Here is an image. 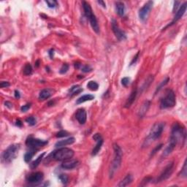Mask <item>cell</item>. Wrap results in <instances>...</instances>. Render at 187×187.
<instances>
[{"mask_svg":"<svg viewBox=\"0 0 187 187\" xmlns=\"http://www.w3.org/2000/svg\"><path fill=\"white\" fill-rule=\"evenodd\" d=\"M58 178H59V180L61 181V183L63 184H67L68 183L69 178L66 174H60L58 175Z\"/></svg>","mask_w":187,"mask_h":187,"instance_id":"cell-33","label":"cell"},{"mask_svg":"<svg viewBox=\"0 0 187 187\" xmlns=\"http://www.w3.org/2000/svg\"><path fill=\"white\" fill-rule=\"evenodd\" d=\"M175 94L174 91L171 89H167L165 92L164 97L161 99L160 108L161 109H167V108H172L175 105Z\"/></svg>","mask_w":187,"mask_h":187,"instance_id":"cell-7","label":"cell"},{"mask_svg":"<svg viewBox=\"0 0 187 187\" xmlns=\"http://www.w3.org/2000/svg\"><path fill=\"white\" fill-rule=\"evenodd\" d=\"M75 118L80 124H84L87 119V114L83 108H80L76 111Z\"/></svg>","mask_w":187,"mask_h":187,"instance_id":"cell-16","label":"cell"},{"mask_svg":"<svg viewBox=\"0 0 187 187\" xmlns=\"http://www.w3.org/2000/svg\"><path fill=\"white\" fill-rule=\"evenodd\" d=\"M51 95H52L51 90H50V89H43V90H42L39 92V99L40 100H45V99L51 97Z\"/></svg>","mask_w":187,"mask_h":187,"instance_id":"cell-22","label":"cell"},{"mask_svg":"<svg viewBox=\"0 0 187 187\" xmlns=\"http://www.w3.org/2000/svg\"><path fill=\"white\" fill-rule=\"evenodd\" d=\"M4 105H5V106L6 107H7V108H13V104L11 103V102H5V103H4Z\"/></svg>","mask_w":187,"mask_h":187,"instance_id":"cell-46","label":"cell"},{"mask_svg":"<svg viewBox=\"0 0 187 187\" xmlns=\"http://www.w3.org/2000/svg\"><path fill=\"white\" fill-rule=\"evenodd\" d=\"M93 139L96 142V144L95 146V147L93 148V150H92L91 155L92 156H96L99 153V150H100L102 144H103L104 140L102 135L100 134H99V133H96L95 134H94Z\"/></svg>","mask_w":187,"mask_h":187,"instance_id":"cell-13","label":"cell"},{"mask_svg":"<svg viewBox=\"0 0 187 187\" xmlns=\"http://www.w3.org/2000/svg\"><path fill=\"white\" fill-rule=\"evenodd\" d=\"M69 132H67V131H64V130H61V131H59L58 132L56 133V137H67L69 135Z\"/></svg>","mask_w":187,"mask_h":187,"instance_id":"cell-35","label":"cell"},{"mask_svg":"<svg viewBox=\"0 0 187 187\" xmlns=\"http://www.w3.org/2000/svg\"><path fill=\"white\" fill-rule=\"evenodd\" d=\"M83 91V89L80 88V86L79 85H75V86H73L71 89H70L69 92H70V96H74L75 95L81 93Z\"/></svg>","mask_w":187,"mask_h":187,"instance_id":"cell-25","label":"cell"},{"mask_svg":"<svg viewBox=\"0 0 187 187\" xmlns=\"http://www.w3.org/2000/svg\"><path fill=\"white\" fill-rule=\"evenodd\" d=\"M97 2H98V4H101V5H102L103 7H105V8L106 7V4H105V3L103 1H98Z\"/></svg>","mask_w":187,"mask_h":187,"instance_id":"cell-49","label":"cell"},{"mask_svg":"<svg viewBox=\"0 0 187 187\" xmlns=\"http://www.w3.org/2000/svg\"><path fill=\"white\" fill-rule=\"evenodd\" d=\"M186 10V2H184L182 5L180 6L179 9H178L176 11V13H175V16H174V18L173 20H172V23H171L170 24L168 25L167 26H171V25L174 24V23H176L179 19H181V18H182V16L184 15V13H185Z\"/></svg>","mask_w":187,"mask_h":187,"instance_id":"cell-14","label":"cell"},{"mask_svg":"<svg viewBox=\"0 0 187 187\" xmlns=\"http://www.w3.org/2000/svg\"><path fill=\"white\" fill-rule=\"evenodd\" d=\"M69 70V65L67 64H64L62 65V67H61L59 70L60 74H65L67 71Z\"/></svg>","mask_w":187,"mask_h":187,"instance_id":"cell-36","label":"cell"},{"mask_svg":"<svg viewBox=\"0 0 187 187\" xmlns=\"http://www.w3.org/2000/svg\"><path fill=\"white\" fill-rule=\"evenodd\" d=\"M137 89H135V90H133L132 91H131V93L130 94V95H129V96L128 97V99H127V102H126L125 108H129L131 107V105H132L133 102L135 101L136 97H137Z\"/></svg>","mask_w":187,"mask_h":187,"instance_id":"cell-18","label":"cell"},{"mask_svg":"<svg viewBox=\"0 0 187 187\" xmlns=\"http://www.w3.org/2000/svg\"><path fill=\"white\" fill-rule=\"evenodd\" d=\"M38 149H35V148H30V150L29 151L26 152L24 155V161L27 163H29L31 160L33 158L34 155L37 153Z\"/></svg>","mask_w":187,"mask_h":187,"instance_id":"cell-23","label":"cell"},{"mask_svg":"<svg viewBox=\"0 0 187 187\" xmlns=\"http://www.w3.org/2000/svg\"><path fill=\"white\" fill-rule=\"evenodd\" d=\"M10 86V83L7 81H1V83H0V87H1V89H3V88H7Z\"/></svg>","mask_w":187,"mask_h":187,"instance_id":"cell-43","label":"cell"},{"mask_svg":"<svg viewBox=\"0 0 187 187\" xmlns=\"http://www.w3.org/2000/svg\"><path fill=\"white\" fill-rule=\"evenodd\" d=\"M26 122L28 123V124L30 126H34L36 124L37 121H36V118L33 116H30V117H28L26 119Z\"/></svg>","mask_w":187,"mask_h":187,"instance_id":"cell-34","label":"cell"},{"mask_svg":"<svg viewBox=\"0 0 187 187\" xmlns=\"http://www.w3.org/2000/svg\"><path fill=\"white\" fill-rule=\"evenodd\" d=\"M80 67H81V64H79V63H77V64H75V67L76 69H79Z\"/></svg>","mask_w":187,"mask_h":187,"instance_id":"cell-50","label":"cell"},{"mask_svg":"<svg viewBox=\"0 0 187 187\" xmlns=\"http://www.w3.org/2000/svg\"><path fill=\"white\" fill-rule=\"evenodd\" d=\"M44 178V174L42 172H36L30 174L26 178L28 182L32 184H37L42 182Z\"/></svg>","mask_w":187,"mask_h":187,"instance_id":"cell-12","label":"cell"},{"mask_svg":"<svg viewBox=\"0 0 187 187\" xmlns=\"http://www.w3.org/2000/svg\"><path fill=\"white\" fill-rule=\"evenodd\" d=\"M30 108H31V104L28 103L26 104V105H23V106L20 108V110H21L22 112H26V111H27Z\"/></svg>","mask_w":187,"mask_h":187,"instance_id":"cell-41","label":"cell"},{"mask_svg":"<svg viewBox=\"0 0 187 187\" xmlns=\"http://www.w3.org/2000/svg\"><path fill=\"white\" fill-rule=\"evenodd\" d=\"M39 61H37L36 62V67H39Z\"/></svg>","mask_w":187,"mask_h":187,"instance_id":"cell-51","label":"cell"},{"mask_svg":"<svg viewBox=\"0 0 187 187\" xmlns=\"http://www.w3.org/2000/svg\"><path fill=\"white\" fill-rule=\"evenodd\" d=\"M23 74L25 75H30L32 73V67L29 63L25 64L24 67H23Z\"/></svg>","mask_w":187,"mask_h":187,"instance_id":"cell-28","label":"cell"},{"mask_svg":"<svg viewBox=\"0 0 187 187\" xmlns=\"http://www.w3.org/2000/svg\"><path fill=\"white\" fill-rule=\"evenodd\" d=\"M111 26H112V32H113L114 34L116 37L117 39L119 41H124L127 39V34H126L125 32L123 31L121 28L118 26V23L115 19H112V22H111Z\"/></svg>","mask_w":187,"mask_h":187,"instance_id":"cell-10","label":"cell"},{"mask_svg":"<svg viewBox=\"0 0 187 187\" xmlns=\"http://www.w3.org/2000/svg\"><path fill=\"white\" fill-rule=\"evenodd\" d=\"M79 165V162L77 159H70L67 160L63 161L61 164V167L66 169H72L75 168Z\"/></svg>","mask_w":187,"mask_h":187,"instance_id":"cell-15","label":"cell"},{"mask_svg":"<svg viewBox=\"0 0 187 187\" xmlns=\"http://www.w3.org/2000/svg\"><path fill=\"white\" fill-rule=\"evenodd\" d=\"M75 154L74 150L69 148L61 147L51 153L53 159L56 161H65L72 159Z\"/></svg>","mask_w":187,"mask_h":187,"instance_id":"cell-6","label":"cell"},{"mask_svg":"<svg viewBox=\"0 0 187 187\" xmlns=\"http://www.w3.org/2000/svg\"><path fill=\"white\" fill-rule=\"evenodd\" d=\"M16 126H18V127H22V122H21V121H20V120H19V119H18L17 121H16Z\"/></svg>","mask_w":187,"mask_h":187,"instance_id":"cell-47","label":"cell"},{"mask_svg":"<svg viewBox=\"0 0 187 187\" xmlns=\"http://www.w3.org/2000/svg\"><path fill=\"white\" fill-rule=\"evenodd\" d=\"M75 138L73 137H70L67 139H64V140H61L58 141L55 144V146L56 148L64 147V146H68V145L72 144V143H75Z\"/></svg>","mask_w":187,"mask_h":187,"instance_id":"cell-17","label":"cell"},{"mask_svg":"<svg viewBox=\"0 0 187 187\" xmlns=\"http://www.w3.org/2000/svg\"><path fill=\"white\" fill-rule=\"evenodd\" d=\"M165 126V124L164 122H159L153 124V126L151 127L150 131H149L148 134L146 137L144 143H143V147H146L150 143L159 138L162 134V131H163Z\"/></svg>","mask_w":187,"mask_h":187,"instance_id":"cell-3","label":"cell"},{"mask_svg":"<svg viewBox=\"0 0 187 187\" xmlns=\"http://www.w3.org/2000/svg\"><path fill=\"white\" fill-rule=\"evenodd\" d=\"M132 180H133L132 175L129 174V175H127L124 179L121 180V181H120L119 183L118 184V186L124 187V186H129L131 182H132Z\"/></svg>","mask_w":187,"mask_h":187,"instance_id":"cell-21","label":"cell"},{"mask_svg":"<svg viewBox=\"0 0 187 187\" xmlns=\"http://www.w3.org/2000/svg\"><path fill=\"white\" fill-rule=\"evenodd\" d=\"M15 97L16 99H19V98L20 97V92H19V91H18V90L15 91Z\"/></svg>","mask_w":187,"mask_h":187,"instance_id":"cell-45","label":"cell"},{"mask_svg":"<svg viewBox=\"0 0 187 187\" xmlns=\"http://www.w3.org/2000/svg\"><path fill=\"white\" fill-rule=\"evenodd\" d=\"M150 102L149 100H146L143 102V104L142 105V106L140 107V110L138 112V115L140 117H143L145 115V114L147 112L148 110L149 107H150Z\"/></svg>","mask_w":187,"mask_h":187,"instance_id":"cell-19","label":"cell"},{"mask_svg":"<svg viewBox=\"0 0 187 187\" xmlns=\"http://www.w3.org/2000/svg\"><path fill=\"white\" fill-rule=\"evenodd\" d=\"M169 77H166V78H165V80H164L163 81H162V83H161L160 84H159V86H157V88H156V91H155V94H156L157 92H159V91H160L161 89H162V88H163L164 86H165V85L167 84L168 82H169Z\"/></svg>","mask_w":187,"mask_h":187,"instance_id":"cell-31","label":"cell"},{"mask_svg":"<svg viewBox=\"0 0 187 187\" xmlns=\"http://www.w3.org/2000/svg\"><path fill=\"white\" fill-rule=\"evenodd\" d=\"M45 153H42V154L39 155V156H38L37 158V159H35L34 162H32V163L30 164V167L31 169H35L36 167H37L38 166H39V165L40 164L41 161L42 160V159H43L44 156H45Z\"/></svg>","mask_w":187,"mask_h":187,"instance_id":"cell-26","label":"cell"},{"mask_svg":"<svg viewBox=\"0 0 187 187\" xmlns=\"http://www.w3.org/2000/svg\"><path fill=\"white\" fill-rule=\"evenodd\" d=\"M180 4H181V2H180V1H175V2H174L173 13H176L177 10H178V9H179Z\"/></svg>","mask_w":187,"mask_h":187,"instance_id":"cell-42","label":"cell"},{"mask_svg":"<svg viewBox=\"0 0 187 187\" xmlns=\"http://www.w3.org/2000/svg\"><path fill=\"white\" fill-rule=\"evenodd\" d=\"M153 75H149L148 77L147 78H146V81L144 82V83L143 84V86H141V92L143 91H144L145 89H147V88L149 86H150V83H151L152 82H153Z\"/></svg>","mask_w":187,"mask_h":187,"instance_id":"cell-27","label":"cell"},{"mask_svg":"<svg viewBox=\"0 0 187 187\" xmlns=\"http://www.w3.org/2000/svg\"><path fill=\"white\" fill-rule=\"evenodd\" d=\"M186 138V132L184 127L178 123H175L171 130L169 144L164 150L162 156L165 157L170 154L178 144H181V146H183Z\"/></svg>","mask_w":187,"mask_h":187,"instance_id":"cell-1","label":"cell"},{"mask_svg":"<svg viewBox=\"0 0 187 187\" xmlns=\"http://www.w3.org/2000/svg\"><path fill=\"white\" fill-rule=\"evenodd\" d=\"M130 83V78L129 77H124V78H122V80H121V84L123 85L124 86H127Z\"/></svg>","mask_w":187,"mask_h":187,"instance_id":"cell-37","label":"cell"},{"mask_svg":"<svg viewBox=\"0 0 187 187\" xmlns=\"http://www.w3.org/2000/svg\"><path fill=\"white\" fill-rule=\"evenodd\" d=\"M20 144H15L11 145L9 146L2 153L1 156V160L4 163L9 164L13 162L18 154V151L20 150Z\"/></svg>","mask_w":187,"mask_h":187,"instance_id":"cell-4","label":"cell"},{"mask_svg":"<svg viewBox=\"0 0 187 187\" xmlns=\"http://www.w3.org/2000/svg\"><path fill=\"white\" fill-rule=\"evenodd\" d=\"M152 178H150V177H146V178H145L142 181V183H141V186H146V184L148 183L150 181H152Z\"/></svg>","mask_w":187,"mask_h":187,"instance_id":"cell-39","label":"cell"},{"mask_svg":"<svg viewBox=\"0 0 187 187\" xmlns=\"http://www.w3.org/2000/svg\"><path fill=\"white\" fill-rule=\"evenodd\" d=\"M45 3L48 4V7L50 8H55L58 6V2L55 0H46Z\"/></svg>","mask_w":187,"mask_h":187,"instance_id":"cell-32","label":"cell"},{"mask_svg":"<svg viewBox=\"0 0 187 187\" xmlns=\"http://www.w3.org/2000/svg\"><path fill=\"white\" fill-rule=\"evenodd\" d=\"M91 70L92 69L89 65H85L81 67V71L83 72H89L91 71Z\"/></svg>","mask_w":187,"mask_h":187,"instance_id":"cell-40","label":"cell"},{"mask_svg":"<svg viewBox=\"0 0 187 187\" xmlns=\"http://www.w3.org/2000/svg\"><path fill=\"white\" fill-rule=\"evenodd\" d=\"M173 167H174V162H170V163L168 164L166 166V167L164 169V170L162 171V173L160 174V175L159 176V178L156 180V183H160L162 181H165L167 178H169V177L172 175V172H173Z\"/></svg>","mask_w":187,"mask_h":187,"instance_id":"cell-11","label":"cell"},{"mask_svg":"<svg viewBox=\"0 0 187 187\" xmlns=\"http://www.w3.org/2000/svg\"><path fill=\"white\" fill-rule=\"evenodd\" d=\"M138 56H139V52L137 53V55H136L134 57V58H133V60H132V61H131V64H130V65H132V64H134V63L136 62V61H137V58H138Z\"/></svg>","mask_w":187,"mask_h":187,"instance_id":"cell-44","label":"cell"},{"mask_svg":"<svg viewBox=\"0 0 187 187\" xmlns=\"http://www.w3.org/2000/svg\"><path fill=\"white\" fill-rule=\"evenodd\" d=\"M179 176L181 177V178H186L187 177V169H186V159L185 160L183 164V166L182 169L180 172L179 173Z\"/></svg>","mask_w":187,"mask_h":187,"instance_id":"cell-30","label":"cell"},{"mask_svg":"<svg viewBox=\"0 0 187 187\" xmlns=\"http://www.w3.org/2000/svg\"><path fill=\"white\" fill-rule=\"evenodd\" d=\"M48 143V140H40V139L34 138V137H29L26 139V145L30 148L38 149L40 147H43Z\"/></svg>","mask_w":187,"mask_h":187,"instance_id":"cell-8","label":"cell"},{"mask_svg":"<svg viewBox=\"0 0 187 187\" xmlns=\"http://www.w3.org/2000/svg\"><path fill=\"white\" fill-rule=\"evenodd\" d=\"M162 146H163V145H162V144H160V145H159V146H156V148H154V149H153V150H152V151H151V153H150V156H153V155H154V154H155V153H156V152H158V151H159V150H160V149H161V148H162Z\"/></svg>","mask_w":187,"mask_h":187,"instance_id":"cell-38","label":"cell"},{"mask_svg":"<svg viewBox=\"0 0 187 187\" xmlns=\"http://www.w3.org/2000/svg\"><path fill=\"white\" fill-rule=\"evenodd\" d=\"M94 99V95L85 94V95H83L82 96H80V98H78V99H77L76 103H77V105H79V104H82L85 102H87V101L93 100Z\"/></svg>","mask_w":187,"mask_h":187,"instance_id":"cell-24","label":"cell"},{"mask_svg":"<svg viewBox=\"0 0 187 187\" xmlns=\"http://www.w3.org/2000/svg\"><path fill=\"white\" fill-rule=\"evenodd\" d=\"M87 87L91 91H96L99 88V85L95 81H89L87 84Z\"/></svg>","mask_w":187,"mask_h":187,"instance_id":"cell-29","label":"cell"},{"mask_svg":"<svg viewBox=\"0 0 187 187\" xmlns=\"http://www.w3.org/2000/svg\"><path fill=\"white\" fill-rule=\"evenodd\" d=\"M83 10H84L85 15H86V18L89 19V23H90L92 29H93L96 34H99V24H98L97 19H96V16H95L93 11H92L91 5L89 3L86 2V1H83Z\"/></svg>","mask_w":187,"mask_h":187,"instance_id":"cell-5","label":"cell"},{"mask_svg":"<svg viewBox=\"0 0 187 187\" xmlns=\"http://www.w3.org/2000/svg\"><path fill=\"white\" fill-rule=\"evenodd\" d=\"M113 150H114V156L112 162H111L110 166L109 168V175L110 178H112L113 177L114 174L118 170L121 165L122 161L123 152L121 148L116 143L113 144Z\"/></svg>","mask_w":187,"mask_h":187,"instance_id":"cell-2","label":"cell"},{"mask_svg":"<svg viewBox=\"0 0 187 187\" xmlns=\"http://www.w3.org/2000/svg\"><path fill=\"white\" fill-rule=\"evenodd\" d=\"M115 10H116L117 14L119 16H123L125 13V6L124 4L121 1H116L115 2Z\"/></svg>","mask_w":187,"mask_h":187,"instance_id":"cell-20","label":"cell"},{"mask_svg":"<svg viewBox=\"0 0 187 187\" xmlns=\"http://www.w3.org/2000/svg\"><path fill=\"white\" fill-rule=\"evenodd\" d=\"M53 54H54V50L53 49H51L49 51V56L51 57V58H52L53 57Z\"/></svg>","mask_w":187,"mask_h":187,"instance_id":"cell-48","label":"cell"},{"mask_svg":"<svg viewBox=\"0 0 187 187\" xmlns=\"http://www.w3.org/2000/svg\"><path fill=\"white\" fill-rule=\"evenodd\" d=\"M153 4L152 1H147L139 10V18L142 21H146L148 19L153 7Z\"/></svg>","mask_w":187,"mask_h":187,"instance_id":"cell-9","label":"cell"}]
</instances>
